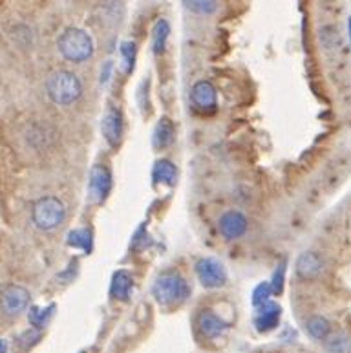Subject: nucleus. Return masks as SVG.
Returning <instances> with one entry per match:
<instances>
[{
	"label": "nucleus",
	"mask_w": 351,
	"mask_h": 353,
	"mask_svg": "<svg viewBox=\"0 0 351 353\" xmlns=\"http://www.w3.org/2000/svg\"><path fill=\"white\" fill-rule=\"evenodd\" d=\"M70 248L83 249L84 253H90L94 248V240H92V231L86 227H79L74 231L68 232V240H66Z\"/></svg>",
	"instance_id": "obj_17"
},
{
	"label": "nucleus",
	"mask_w": 351,
	"mask_h": 353,
	"mask_svg": "<svg viewBox=\"0 0 351 353\" xmlns=\"http://www.w3.org/2000/svg\"><path fill=\"white\" fill-rule=\"evenodd\" d=\"M196 274L199 284L207 290H216L227 282V271L221 262L214 259H201L196 264Z\"/></svg>",
	"instance_id": "obj_6"
},
{
	"label": "nucleus",
	"mask_w": 351,
	"mask_h": 353,
	"mask_svg": "<svg viewBox=\"0 0 351 353\" xmlns=\"http://www.w3.org/2000/svg\"><path fill=\"white\" fill-rule=\"evenodd\" d=\"M152 178L157 183L172 187V185L176 183V179H178V170H176L172 161H168V159H159V161H156V165H154Z\"/></svg>",
	"instance_id": "obj_16"
},
{
	"label": "nucleus",
	"mask_w": 351,
	"mask_h": 353,
	"mask_svg": "<svg viewBox=\"0 0 351 353\" xmlns=\"http://www.w3.org/2000/svg\"><path fill=\"white\" fill-rule=\"evenodd\" d=\"M305 330H308V333H310L313 339H317V341H325V339L331 335L330 321L322 315H314L311 316V319H308V322H305Z\"/></svg>",
	"instance_id": "obj_18"
},
{
	"label": "nucleus",
	"mask_w": 351,
	"mask_h": 353,
	"mask_svg": "<svg viewBox=\"0 0 351 353\" xmlns=\"http://www.w3.org/2000/svg\"><path fill=\"white\" fill-rule=\"evenodd\" d=\"M152 295L161 306H176L187 301L190 290L183 276L174 271H165L156 279L152 285Z\"/></svg>",
	"instance_id": "obj_2"
},
{
	"label": "nucleus",
	"mask_w": 351,
	"mask_h": 353,
	"mask_svg": "<svg viewBox=\"0 0 351 353\" xmlns=\"http://www.w3.org/2000/svg\"><path fill=\"white\" fill-rule=\"evenodd\" d=\"M218 229H220L221 236L225 238V240H236V238L245 234L247 218L238 211H227L220 216Z\"/></svg>",
	"instance_id": "obj_9"
},
{
	"label": "nucleus",
	"mask_w": 351,
	"mask_h": 353,
	"mask_svg": "<svg viewBox=\"0 0 351 353\" xmlns=\"http://www.w3.org/2000/svg\"><path fill=\"white\" fill-rule=\"evenodd\" d=\"M112 70H114V63L112 61H106L103 66H101V85H106L110 81Z\"/></svg>",
	"instance_id": "obj_27"
},
{
	"label": "nucleus",
	"mask_w": 351,
	"mask_h": 353,
	"mask_svg": "<svg viewBox=\"0 0 351 353\" xmlns=\"http://www.w3.org/2000/svg\"><path fill=\"white\" fill-rule=\"evenodd\" d=\"M66 216L64 203L55 196H46L33 205L32 218L33 223L42 229V231H52L57 225H61Z\"/></svg>",
	"instance_id": "obj_4"
},
{
	"label": "nucleus",
	"mask_w": 351,
	"mask_h": 353,
	"mask_svg": "<svg viewBox=\"0 0 351 353\" xmlns=\"http://www.w3.org/2000/svg\"><path fill=\"white\" fill-rule=\"evenodd\" d=\"M283 279H285V262L278 265L277 271L273 273V280H271V290H273V293H282Z\"/></svg>",
	"instance_id": "obj_26"
},
{
	"label": "nucleus",
	"mask_w": 351,
	"mask_h": 353,
	"mask_svg": "<svg viewBox=\"0 0 351 353\" xmlns=\"http://www.w3.org/2000/svg\"><path fill=\"white\" fill-rule=\"evenodd\" d=\"M28 304H30V291L26 288L10 284L0 290V310L4 311L6 315H21Z\"/></svg>",
	"instance_id": "obj_5"
},
{
	"label": "nucleus",
	"mask_w": 351,
	"mask_h": 353,
	"mask_svg": "<svg viewBox=\"0 0 351 353\" xmlns=\"http://www.w3.org/2000/svg\"><path fill=\"white\" fill-rule=\"evenodd\" d=\"M46 92L55 105H72L83 94V85L74 72L59 70L48 77Z\"/></svg>",
	"instance_id": "obj_1"
},
{
	"label": "nucleus",
	"mask_w": 351,
	"mask_h": 353,
	"mask_svg": "<svg viewBox=\"0 0 351 353\" xmlns=\"http://www.w3.org/2000/svg\"><path fill=\"white\" fill-rule=\"evenodd\" d=\"M0 353H8V343L6 341H0Z\"/></svg>",
	"instance_id": "obj_28"
},
{
	"label": "nucleus",
	"mask_w": 351,
	"mask_h": 353,
	"mask_svg": "<svg viewBox=\"0 0 351 353\" xmlns=\"http://www.w3.org/2000/svg\"><path fill=\"white\" fill-rule=\"evenodd\" d=\"M132 288H134V276L126 269H119L112 276L110 295L117 301H128L130 299Z\"/></svg>",
	"instance_id": "obj_13"
},
{
	"label": "nucleus",
	"mask_w": 351,
	"mask_h": 353,
	"mask_svg": "<svg viewBox=\"0 0 351 353\" xmlns=\"http://www.w3.org/2000/svg\"><path fill=\"white\" fill-rule=\"evenodd\" d=\"M273 290H271V284L269 282H262V284H258L252 291V304L257 307H260L262 304L269 302V296H271Z\"/></svg>",
	"instance_id": "obj_25"
},
{
	"label": "nucleus",
	"mask_w": 351,
	"mask_h": 353,
	"mask_svg": "<svg viewBox=\"0 0 351 353\" xmlns=\"http://www.w3.org/2000/svg\"><path fill=\"white\" fill-rule=\"evenodd\" d=\"M185 8L199 15H210L218 10V2H212V0H192V2H183Z\"/></svg>",
	"instance_id": "obj_24"
},
{
	"label": "nucleus",
	"mask_w": 351,
	"mask_h": 353,
	"mask_svg": "<svg viewBox=\"0 0 351 353\" xmlns=\"http://www.w3.org/2000/svg\"><path fill=\"white\" fill-rule=\"evenodd\" d=\"M198 327L203 337L216 339L220 337V335H223V332L229 327V324H227L223 319H220V316L216 315V313H212L210 310H205L201 311L198 316Z\"/></svg>",
	"instance_id": "obj_12"
},
{
	"label": "nucleus",
	"mask_w": 351,
	"mask_h": 353,
	"mask_svg": "<svg viewBox=\"0 0 351 353\" xmlns=\"http://www.w3.org/2000/svg\"><path fill=\"white\" fill-rule=\"evenodd\" d=\"M53 311H55V304H50L48 307H32L30 310V322L32 326H35V330H41V327L46 326V322L52 319Z\"/></svg>",
	"instance_id": "obj_21"
},
{
	"label": "nucleus",
	"mask_w": 351,
	"mask_h": 353,
	"mask_svg": "<svg viewBox=\"0 0 351 353\" xmlns=\"http://www.w3.org/2000/svg\"><path fill=\"white\" fill-rule=\"evenodd\" d=\"M101 132H103L105 139L112 147H116L117 143H119L121 136H123V116H121L119 108L110 106L105 112L103 121H101Z\"/></svg>",
	"instance_id": "obj_10"
},
{
	"label": "nucleus",
	"mask_w": 351,
	"mask_h": 353,
	"mask_svg": "<svg viewBox=\"0 0 351 353\" xmlns=\"http://www.w3.org/2000/svg\"><path fill=\"white\" fill-rule=\"evenodd\" d=\"M121 64H123L125 74H130L132 70H134V64H136V44L130 43V41L121 44Z\"/></svg>",
	"instance_id": "obj_22"
},
{
	"label": "nucleus",
	"mask_w": 351,
	"mask_h": 353,
	"mask_svg": "<svg viewBox=\"0 0 351 353\" xmlns=\"http://www.w3.org/2000/svg\"><path fill=\"white\" fill-rule=\"evenodd\" d=\"M325 348L333 353H346L350 350V339L344 333H337L325 339Z\"/></svg>",
	"instance_id": "obj_23"
},
{
	"label": "nucleus",
	"mask_w": 351,
	"mask_h": 353,
	"mask_svg": "<svg viewBox=\"0 0 351 353\" xmlns=\"http://www.w3.org/2000/svg\"><path fill=\"white\" fill-rule=\"evenodd\" d=\"M320 43H322V46L328 50V52H333V50H339V48L342 46V39H341V33H339V30H337L335 26H324L320 28Z\"/></svg>",
	"instance_id": "obj_20"
},
{
	"label": "nucleus",
	"mask_w": 351,
	"mask_h": 353,
	"mask_svg": "<svg viewBox=\"0 0 351 353\" xmlns=\"http://www.w3.org/2000/svg\"><path fill=\"white\" fill-rule=\"evenodd\" d=\"M282 315V307L278 306L277 302L269 301L258 307L257 315H254V326L260 333H268L278 326Z\"/></svg>",
	"instance_id": "obj_11"
},
{
	"label": "nucleus",
	"mask_w": 351,
	"mask_h": 353,
	"mask_svg": "<svg viewBox=\"0 0 351 353\" xmlns=\"http://www.w3.org/2000/svg\"><path fill=\"white\" fill-rule=\"evenodd\" d=\"M322 268H324V262L313 251L302 253L299 256V260H297V273L302 279H314V276H319L322 273Z\"/></svg>",
	"instance_id": "obj_14"
},
{
	"label": "nucleus",
	"mask_w": 351,
	"mask_h": 353,
	"mask_svg": "<svg viewBox=\"0 0 351 353\" xmlns=\"http://www.w3.org/2000/svg\"><path fill=\"white\" fill-rule=\"evenodd\" d=\"M348 30H350V41H351V17H350V21H348Z\"/></svg>",
	"instance_id": "obj_29"
},
{
	"label": "nucleus",
	"mask_w": 351,
	"mask_h": 353,
	"mask_svg": "<svg viewBox=\"0 0 351 353\" xmlns=\"http://www.w3.org/2000/svg\"><path fill=\"white\" fill-rule=\"evenodd\" d=\"M170 35V24H168L165 19L157 21L154 24L152 30V50L154 53H159L165 50V44H167V39Z\"/></svg>",
	"instance_id": "obj_19"
},
{
	"label": "nucleus",
	"mask_w": 351,
	"mask_h": 353,
	"mask_svg": "<svg viewBox=\"0 0 351 353\" xmlns=\"http://www.w3.org/2000/svg\"><path fill=\"white\" fill-rule=\"evenodd\" d=\"M190 99L194 103V106L203 114H212L216 110V88L209 81H198L192 90H190Z\"/></svg>",
	"instance_id": "obj_8"
},
{
	"label": "nucleus",
	"mask_w": 351,
	"mask_h": 353,
	"mask_svg": "<svg viewBox=\"0 0 351 353\" xmlns=\"http://www.w3.org/2000/svg\"><path fill=\"white\" fill-rule=\"evenodd\" d=\"M57 48L61 55L72 63H83L92 57L94 53V41L88 33L81 28H68L61 33L57 41Z\"/></svg>",
	"instance_id": "obj_3"
},
{
	"label": "nucleus",
	"mask_w": 351,
	"mask_h": 353,
	"mask_svg": "<svg viewBox=\"0 0 351 353\" xmlns=\"http://www.w3.org/2000/svg\"><path fill=\"white\" fill-rule=\"evenodd\" d=\"M112 190V174L105 165H94L90 170L88 196L94 203H103Z\"/></svg>",
	"instance_id": "obj_7"
},
{
	"label": "nucleus",
	"mask_w": 351,
	"mask_h": 353,
	"mask_svg": "<svg viewBox=\"0 0 351 353\" xmlns=\"http://www.w3.org/2000/svg\"><path fill=\"white\" fill-rule=\"evenodd\" d=\"M174 136H176V128H174V123L168 119V117H161L157 121L156 128H154L152 134V143L156 148H167L170 143L174 141Z\"/></svg>",
	"instance_id": "obj_15"
}]
</instances>
